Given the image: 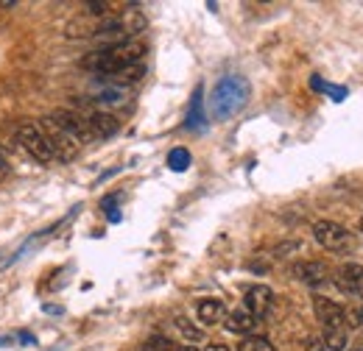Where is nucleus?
<instances>
[{
	"mask_svg": "<svg viewBox=\"0 0 363 351\" xmlns=\"http://www.w3.org/2000/svg\"><path fill=\"white\" fill-rule=\"evenodd\" d=\"M145 56V42L143 40H123V42H112L95 53H87L82 59V67L95 73L98 79H112L135 64H143Z\"/></svg>",
	"mask_w": 363,
	"mask_h": 351,
	"instance_id": "1",
	"label": "nucleus"
},
{
	"mask_svg": "<svg viewBox=\"0 0 363 351\" xmlns=\"http://www.w3.org/2000/svg\"><path fill=\"white\" fill-rule=\"evenodd\" d=\"M249 100V81L240 76H224L210 95V115L216 120H229L235 117Z\"/></svg>",
	"mask_w": 363,
	"mask_h": 351,
	"instance_id": "2",
	"label": "nucleus"
},
{
	"mask_svg": "<svg viewBox=\"0 0 363 351\" xmlns=\"http://www.w3.org/2000/svg\"><path fill=\"white\" fill-rule=\"evenodd\" d=\"M40 132L45 134L48 145H50V151H53V159H62V162H73L76 156H79V151H82V142L73 137L70 132H65L50 115L43 117V123H40Z\"/></svg>",
	"mask_w": 363,
	"mask_h": 351,
	"instance_id": "3",
	"label": "nucleus"
},
{
	"mask_svg": "<svg viewBox=\"0 0 363 351\" xmlns=\"http://www.w3.org/2000/svg\"><path fill=\"white\" fill-rule=\"evenodd\" d=\"M313 237H316V243L321 248H327L333 254L350 251L355 246V234L347 226L335 223V220H318V223H313Z\"/></svg>",
	"mask_w": 363,
	"mask_h": 351,
	"instance_id": "4",
	"label": "nucleus"
},
{
	"mask_svg": "<svg viewBox=\"0 0 363 351\" xmlns=\"http://www.w3.org/2000/svg\"><path fill=\"white\" fill-rule=\"evenodd\" d=\"M17 145H23V151L28 154V156H34L37 162H53V151H50V145H48L45 134L40 132V126H34V123H23V126H17Z\"/></svg>",
	"mask_w": 363,
	"mask_h": 351,
	"instance_id": "5",
	"label": "nucleus"
},
{
	"mask_svg": "<svg viewBox=\"0 0 363 351\" xmlns=\"http://www.w3.org/2000/svg\"><path fill=\"white\" fill-rule=\"evenodd\" d=\"M313 309H316V318L324 323V329H347V309L324 296H316L313 299Z\"/></svg>",
	"mask_w": 363,
	"mask_h": 351,
	"instance_id": "6",
	"label": "nucleus"
},
{
	"mask_svg": "<svg viewBox=\"0 0 363 351\" xmlns=\"http://www.w3.org/2000/svg\"><path fill=\"white\" fill-rule=\"evenodd\" d=\"M272 304H274V293L266 287V284H255V287H249V290H246L243 309H246V312H252L257 321L272 309Z\"/></svg>",
	"mask_w": 363,
	"mask_h": 351,
	"instance_id": "7",
	"label": "nucleus"
},
{
	"mask_svg": "<svg viewBox=\"0 0 363 351\" xmlns=\"http://www.w3.org/2000/svg\"><path fill=\"white\" fill-rule=\"evenodd\" d=\"M335 282H338V287H341L344 293H350V296H363V265H358V263L341 265L338 273H335Z\"/></svg>",
	"mask_w": 363,
	"mask_h": 351,
	"instance_id": "8",
	"label": "nucleus"
},
{
	"mask_svg": "<svg viewBox=\"0 0 363 351\" xmlns=\"http://www.w3.org/2000/svg\"><path fill=\"white\" fill-rule=\"evenodd\" d=\"M87 129H90V139H109L121 132V123L109 112H92L87 117Z\"/></svg>",
	"mask_w": 363,
	"mask_h": 351,
	"instance_id": "9",
	"label": "nucleus"
},
{
	"mask_svg": "<svg viewBox=\"0 0 363 351\" xmlns=\"http://www.w3.org/2000/svg\"><path fill=\"white\" fill-rule=\"evenodd\" d=\"M294 276L299 282H305L308 287H318V284L330 282V267L324 263H299L294 265Z\"/></svg>",
	"mask_w": 363,
	"mask_h": 351,
	"instance_id": "10",
	"label": "nucleus"
},
{
	"mask_svg": "<svg viewBox=\"0 0 363 351\" xmlns=\"http://www.w3.org/2000/svg\"><path fill=\"white\" fill-rule=\"evenodd\" d=\"M224 321H227V329L232 332V335H243V338H252V335L257 332V323H260L252 312H246L243 307L235 309V312H229Z\"/></svg>",
	"mask_w": 363,
	"mask_h": 351,
	"instance_id": "11",
	"label": "nucleus"
},
{
	"mask_svg": "<svg viewBox=\"0 0 363 351\" xmlns=\"http://www.w3.org/2000/svg\"><path fill=\"white\" fill-rule=\"evenodd\" d=\"M196 315H199L201 323L216 326V323H221V321L227 318V307H224L221 299H201V301L196 304Z\"/></svg>",
	"mask_w": 363,
	"mask_h": 351,
	"instance_id": "12",
	"label": "nucleus"
},
{
	"mask_svg": "<svg viewBox=\"0 0 363 351\" xmlns=\"http://www.w3.org/2000/svg\"><path fill=\"white\" fill-rule=\"evenodd\" d=\"M187 129H193V132L204 129V109H201V87L196 89V95H193V103H190V112H187Z\"/></svg>",
	"mask_w": 363,
	"mask_h": 351,
	"instance_id": "13",
	"label": "nucleus"
},
{
	"mask_svg": "<svg viewBox=\"0 0 363 351\" xmlns=\"http://www.w3.org/2000/svg\"><path fill=\"white\" fill-rule=\"evenodd\" d=\"M324 349L330 351H344L347 349V343H350V335H347V329H324Z\"/></svg>",
	"mask_w": 363,
	"mask_h": 351,
	"instance_id": "14",
	"label": "nucleus"
},
{
	"mask_svg": "<svg viewBox=\"0 0 363 351\" xmlns=\"http://www.w3.org/2000/svg\"><path fill=\"white\" fill-rule=\"evenodd\" d=\"M123 98H126V92L121 87H106L101 89V92H95V103H101V106H118V103H123Z\"/></svg>",
	"mask_w": 363,
	"mask_h": 351,
	"instance_id": "15",
	"label": "nucleus"
},
{
	"mask_svg": "<svg viewBox=\"0 0 363 351\" xmlns=\"http://www.w3.org/2000/svg\"><path fill=\"white\" fill-rule=\"evenodd\" d=\"M190 151L187 148H174L171 154H168V168L171 171H177V173H184L187 168H190Z\"/></svg>",
	"mask_w": 363,
	"mask_h": 351,
	"instance_id": "16",
	"label": "nucleus"
},
{
	"mask_svg": "<svg viewBox=\"0 0 363 351\" xmlns=\"http://www.w3.org/2000/svg\"><path fill=\"white\" fill-rule=\"evenodd\" d=\"M177 329L182 332V338H184V340H190V343H199V340L204 338V332H201L196 323H190L187 318H182V315L177 318Z\"/></svg>",
	"mask_w": 363,
	"mask_h": 351,
	"instance_id": "17",
	"label": "nucleus"
},
{
	"mask_svg": "<svg viewBox=\"0 0 363 351\" xmlns=\"http://www.w3.org/2000/svg\"><path fill=\"white\" fill-rule=\"evenodd\" d=\"M238 351H277V349L272 346V340L252 335V338H243V340L238 343Z\"/></svg>",
	"mask_w": 363,
	"mask_h": 351,
	"instance_id": "18",
	"label": "nucleus"
},
{
	"mask_svg": "<svg viewBox=\"0 0 363 351\" xmlns=\"http://www.w3.org/2000/svg\"><path fill=\"white\" fill-rule=\"evenodd\" d=\"M145 351H179L168 338H162V335H154V338H148V343H145Z\"/></svg>",
	"mask_w": 363,
	"mask_h": 351,
	"instance_id": "19",
	"label": "nucleus"
},
{
	"mask_svg": "<svg viewBox=\"0 0 363 351\" xmlns=\"http://www.w3.org/2000/svg\"><path fill=\"white\" fill-rule=\"evenodd\" d=\"M305 351H324V340L316 338V335H311L308 343H305Z\"/></svg>",
	"mask_w": 363,
	"mask_h": 351,
	"instance_id": "20",
	"label": "nucleus"
},
{
	"mask_svg": "<svg viewBox=\"0 0 363 351\" xmlns=\"http://www.w3.org/2000/svg\"><path fill=\"white\" fill-rule=\"evenodd\" d=\"M6 173H9V165H6V156L0 151V178H6Z\"/></svg>",
	"mask_w": 363,
	"mask_h": 351,
	"instance_id": "21",
	"label": "nucleus"
},
{
	"mask_svg": "<svg viewBox=\"0 0 363 351\" xmlns=\"http://www.w3.org/2000/svg\"><path fill=\"white\" fill-rule=\"evenodd\" d=\"M204 351H232V349H229V346H224V343H210Z\"/></svg>",
	"mask_w": 363,
	"mask_h": 351,
	"instance_id": "22",
	"label": "nucleus"
},
{
	"mask_svg": "<svg viewBox=\"0 0 363 351\" xmlns=\"http://www.w3.org/2000/svg\"><path fill=\"white\" fill-rule=\"evenodd\" d=\"M355 321H358V326H363V307L355 309Z\"/></svg>",
	"mask_w": 363,
	"mask_h": 351,
	"instance_id": "23",
	"label": "nucleus"
},
{
	"mask_svg": "<svg viewBox=\"0 0 363 351\" xmlns=\"http://www.w3.org/2000/svg\"><path fill=\"white\" fill-rule=\"evenodd\" d=\"M179 351H199L196 346H179Z\"/></svg>",
	"mask_w": 363,
	"mask_h": 351,
	"instance_id": "24",
	"label": "nucleus"
},
{
	"mask_svg": "<svg viewBox=\"0 0 363 351\" xmlns=\"http://www.w3.org/2000/svg\"><path fill=\"white\" fill-rule=\"evenodd\" d=\"M361 231H363V218H361Z\"/></svg>",
	"mask_w": 363,
	"mask_h": 351,
	"instance_id": "25",
	"label": "nucleus"
},
{
	"mask_svg": "<svg viewBox=\"0 0 363 351\" xmlns=\"http://www.w3.org/2000/svg\"><path fill=\"white\" fill-rule=\"evenodd\" d=\"M355 351H363V349H355Z\"/></svg>",
	"mask_w": 363,
	"mask_h": 351,
	"instance_id": "26",
	"label": "nucleus"
}]
</instances>
